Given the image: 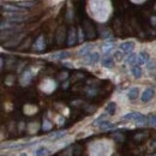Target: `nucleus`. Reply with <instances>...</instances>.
Instances as JSON below:
<instances>
[{
  "mask_svg": "<svg viewBox=\"0 0 156 156\" xmlns=\"http://www.w3.org/2000/svg\"><path fill=\"white\" fill-rule=\"evenodd\" d=\"M135 48V42L133 41H125L123 43H120L119 49L124 53H129V52H132Z\"/></svg>",
  "mask_w": 156,
  "mask_h": 156,
  "instance_id": "obj_1",
  "label": "nucleus"
},
{
  "mask_svg": "<svg viewBox=\"0 0 156 156\" xmlns=\"http://www.w3.org/2000/svg\"><path fill=\"white\" fill-rule=\"evenodd\" d=\"M3 10H5L6 12H24V7L16 6V5L11 4H3Z\"/></svg>",
  "mask_w": 156,
  "mask_h": 156,
  "instance_id": "obj_2",
  "label": "nucleus"
},
{
  "mask_svg": "<svg viewBox=\"0 0 156 156\" xmlns=\"http://www.w3.org/2000/svg\"><path fill=\"white\" fill-rule=\"evenodd\" d=\"M154 95H155L154 89L148 88V89L144 90V91H143V94L141 95V100H142L143 102H148V101H150V100L153 99Z\"/></svg>",
  "mask_w": 156,
  "mask_h": 156,
  "instance_id": "obj_3",
  "label": "nucleus"
},
{
  "mask_svg": "<svg viewBox=\"0 0 156 156\" xmlns=\"http://www.w3.org/2000/svg\"><path fill=\"white\" fill-rule=\"evenodd\" d=\"M100 60V54L97 53V52H91L90 54H88L85 56V61L88 62V64H95Z\"/></svg>",
  "mask_w": 156,
  "mask_h": 156,
  "instance_id": "obj_4",
  "label": "nucleus"
},
{
  "mask_svg": "<svg viewBox=\"0 0 156 156\" xmlns=\"http://www.w3.org/2000/svg\"><path fill=\"white\" fill-rule=\"evenodd\" d=\"M101 65L103 67H107V68H112L114 66V60H113V58L112 56H105V58H102V60H101Z\"/></svg>",
  "mask_w": 156,
  "mask_h": 156,
  "instance_id": "obj_5",
  "label": "nucleus"
},
{
  "mask_svg": "<svg viewBox=\"0 0 156 156\" xmlns=\"http://www.w3.org/2000/svg\"><path fill=\"white\" fill-rule=\"evenodd\" d=\"M143 114L141 113H138V112H131V113H127V114H125L123 119L124 120H133V121H137L138 119H139L142 117Z\"/></svg>",
  "mask_w": 156,
  "mask_h": 156,
  "instance_id": "obj_6",
  "label": "nucleus"
},
{
  "mask_svg": "<svg viewBox=\"0 0 156 156\" xmlns=\"http://www.w3.org/2000/svg\"><path fill=\"white\" fill-rule=\"evenodd\" d=\"M149 54L147 53V52H141L139 55H138L137 58V62L139 65H144V64H147V62L149 61Z\"/></svg>",
  "mask_w": 156,
  "mask_h": 156,
  "instance_id": "obj_7",
  "label": "nucleus"
},
{
  "mask_svg": "<svg viewBox=\"0 0 156 156\" xmlns=\"http://www.w3.org/2000/svg\"><path fill=\"white\" fill-rule=\"evenodd\" d=\"M138 95H139V89L137 88V86H132V88L127 91V97L130 100H136Z\"/></svg>",
  "mask_w": 156,
  "mask_h": 156,
  "instance_id": "obj_8",
  "label": "nucleus"
},
{
  "mask_svg": "<svg viewBox=\"0 0 156 156\" xmlns=\"http://www.w3.org/2000/svg\"><path fill=\"white\" fill-rule=\"evenodd\" d=\"M77 39H76V31H74V29H70V31H68V39H67V44L68 46H73L76 43Z\"/></svg>",
  "mask_w": 156,
  "mask_h": 156,
  "instance_id": "obj_9",
  "label": "nucleus"
},
{
  "mask_svg": "<svg viewBox=\"0 0 156 156\" xmlns=\"http://www.w3.org/2000/svg\"><path fill=\"white\" fill-rule=\"evenodd\" d=\"M91 46L90 44H86V46H83L82 48H79V50H78V55L79 56H86L88 54H90L91 53Z\"/></svg>",
  "mask_w": 156,
  "mask_h": 156,
  "instance_id": "obj_10",
  "label": "nucleus"
},
{
  "mask_svg": "<svg viewBox=\"0 0 156 156\" xmlns=\"http://www.w3.org/2000/svg\"><path fill=\"white\" fill-rule=\"evenodd\" d=\"M44 48H46V43H44L43 36H39V39L35 42V49L36 50H43Z\"/></svg>",
  "mask_w": 156,
  "mask_h": 156,
  "instance_id": "obj_11",
  "label": "nucleus"
},
{
  "mask_svg": "<svg viewBox=\"0 0 156 156\" xmlns=\"http://www.w3.org/2000/svg\"><path fill=\"white\" fill-rule=\"evenodd\" d=\"M49 154V150L46 148V147H40L39 149L35 150L34 153V156H47Z\"/></svg>",
  "mask_w": 156,
  "mask_h": 156,
  "instance_id": "obj_12",
  "label": "nucleus"
},
{
  "mask_svg": "<svg viewBox=\"0 0 156 156\" xmlns=\"http://www.w3.org/2000/svg\"><path fill=\"white\" fill-rule=\"evenodd\" d=\"M131 72H132V74H133L135 78H141L142 77V68H141V66L133 65V67L131 68Z\"/></svg>",
  "mask_w": 156,
  "mask_h": 156,
  "instance_id": "obj_13",
  "label": "nucleus"
},
{
  "mask_svg": "<svg viewBox=\"0 0 156 156\" xmlns=\"http://www.w3.org/2000/svg\"><path fill=\"white\" fill-rule=\"evenodd\" d=\"M115 127V125L112 124V123H109V121H103V123L100 125V130L101 131H109V130H112Z\"/></svg>",
  "mask_w": 156,
  "mask_h": 156,
  "instance_id": "obj_14",
  "label": "nucleus"
},
{
  "mask_svg": "<svg viewBox=\"0 0 156 156\" xmlns=\"http://www.w3.org/2000/svg\"><path fill=\"white\" fill-rule=\"evenodd\" d=\"M66 135L65 131H58V132H54V133H52L48 136V139H52V141H55V139H59V138L64 137Z\"/></svg>",
  "mask_w": 156,
  "mask_h": 156,
  "instance_id": "obj_15",
  "label": "nucleus"
},
{
  "mask_svg": "<svg viewBox=\"0 0 156 156\" xmlns=\"http://www.w3.org/2000/svg\"><path fill=\"white\" fill-rule=\"evenodd\" d=\"M115 111H117V105H115L114 102H109L106 107V113L109 115H113L115 113Z\"/></svg>",
  "mask_w": 156,
  "mask_h": 156,
  "instance_id": "obj_16",
  "label": "nucleus"
},
{
  "mask_svg": "<svg viewBox=\"0 0 156 156\" xmlns=\"http://www.w3.org/2000/svg\"><path fill=\"white\" fill-rule=\"evenodd\" d=\"M137 55L135 53H131L127 55V58H126V62H127L129 65H135L136 62H137Z\"/></svg>",
  "mask_w": 156,
  "mask_h": 156,
  "instance_id": "obj_17",
  "label": "nucleus"
},
{
  "mask_svg": "<svg viewBox=\"0 0 156 156\" xmlns=\"http://www.w3.org/2000/svg\"><path fill=\"white\" fill-rule=\"evenodd\" d=\"M67 56H68L67 52H59V53H55V54L52 55V58H53V59H61V60L66 59Z\"/></svg>",
  "mask_w": 156,
  "mask_h": 156,
  "instance_id": "obj_18",
  "label": "nucleus"
},
{
  "mask_svg": "<svg viewBox=\"0 0 156 156\" xmlns=\"http://www.w3.org/2000/svg\"><path fill=\"white\" fill-rule=\"evenodd\" d=\"M113 48H114V44L113 43H106V44L102 46V52L105 54H108L109 52H112Z\"/></svg>",
  "mask_w": 156,
  "mask_h": 156,
  "instance_id": "obj_19",
  "label": "nucleus"
},
{
  "mask_svg": "<svg viewBox=\"0 0 156 156\" xmlns=\"http://www.w3.org/2000/svg\"><path fill=\"white\" fill-rule=\"evenodd\" d=\"M17 5H18V6H21V7L29 9V7H33L34 5H35V3H34V1H19Z\"/></svg>",
  "mask_w": 156,
  "mask_h": 156,
  "instance_id": "obj_20",
  "label": "nucleus"
},
{
  "mask_svg": "<svg viewBox=\"0 0 156 156\" xmlns=\"http://www.w3.org/2000/svg\"><path fill=\"white\" fill-rule=\"evenodd\" d=\"M103 121H106V114H103V115H100L99 118H97L95 121H94V126H100Z\"/></svg>",
  "mask_w": 156,
  "mask_h": 156,
  "instance_id": "obj_21",
  "label": "nucleus"
},
{
  "mask_svg": "<svg viewBox=\"0 0 156 156\" xmlns=\"http://www.w3.org/2000/svg\"><path fill=\"white\" fill-rule=\"evenodd\" d=\"M25 18H23V17H17V16H11L9 18V22L10 23H19V22H23Z\"/></svg>",
  "mask_w": 156,
  "mask_h": 156,
  "instance_id": "obj_22",
  "label": "nucleus"
},
{
  "mask_svg": "<svg viewBox=\"0 0 156 156\" xmlns=\"http://www.w3.org/2000/svg\"><path fill=\"white\" fill-rule=\"evenodd\" d=\"M30 79H31V73L29 71H25L24 74H23V78H22L23 83H24V80H25V84H28L29 82H30Z\"/></svg>",
  "mask_w": 156,
  "mask_h": 156,
  "instance_id": "obj_23",
  "label": "nucleus"
},
{
  "mask_svg": "<svg viewBox=\"0 0 156 156\" xmlns=\"http://www.w3.org/2000/svg\"><path fill=\"white\" fill-rule=\"evenodd\" d=\"M62 30H64V29H62V28H60V29H59V31H58L56 42L59 43V44H61V43H62V41H64V40H62Z\"/></svg>",
  "mask_w": 156,
  "mask_h": 156,
  "instance_id": "obj_24",
  "label": "nucleus"
},
{
  "mask_svg": "<svg viewBox=\"0 0 156 156\" xmlns=\"http://www.w3.org/2000/svg\"><path fill=\"white\" fill-rule=\"evenodd\" d=\"M148 121H149V125H150V126L155 127V126H156V115H150L149 119H148Z\"/></svg>",
  "mask_w": 156,
  "mask_h": 156,
  "instance_id": "obj_25",
  "label": "nucleus"
},
{
  "mask_svg": "<svg viewBox=\"0 0 156 156\" xmlns=\"http://www.w3.org/2000/svg\"><path fill=\"white\" fill-rule=\"evenodd\" d=\"M123 53H121V50H118V52H115L114 53V58H115V60H118V61H121V59H123Z\"/></svg>",
  "mask_w": 156,
  "mask_h": 156,
  "instance_id": "obj_26",
  "label": "nucleus"
},
{
  "mask_svg": "<svg viewBox=\"0 0 156 156\" xmlns=\"http://www.w3.org/2000/svg\"><path fill=\"white\" fill-rule=\"evenodd\" d=\"M52 129V124L49 123L48 120H44L43 121V130L44 131H48V130H50Z\"/></svg>",
  "mask_w": 156,
  "mask_h": 156,
  "instance_id": "obj_27",
  "label": "nucleus"
},
{
  "mask_svg": "<svg viewBox=\"0 0 156 156\" xmlns=\"http://www.w3.org/2000/svg\"><path fill=\"white\" fill-rule=\"evenodd\" d=\"M79 42H83V39H84V36H83V30L82 29H79Z\"/></svg>",
  "mask_w": 156,
  "mask_h": 156,
  "instance_id": "obj_28",
  "label": "nucleus"
},
{
  "mask_svg": "<svg viewBox=\"0 0 156 156\" xmlns=\"http://www.w3.org/2000/svg\"><path fill=\"white\" fill-rule=\"evenodd\" d=\"M148 68H149V70H154V68H155V64H154V61H151V64H150V62H149V64H148Z\"/></svg>",
  "mask_w": 156,
  "mask_h": 156,
  "instance_id": "obj_29",
  "label": "nucleus"
},
{
  "mask_svg": "<svg viewBox=\"0 0 156 156\" xmlns=\"http://www.w3.org/2000/svg\"><path fill=\"white\" fill-rule=\"evenodd\" d=\"M65 121V120H64ZM64 121H62V118H59V125H62V123H64Z\"/></svg>",
  "mask_w": 156,
  "mask_h": 156,
  "instance_id": "obj_30",
  "label": "nucleus"
},
{
  "mask_svg": "<svg viewBox=\"0 0 156 156\" xmlns=\"http://www.w3.org/2000/svg\"><path fill=\"white\" fill-rule=\"evenodd\" d=\"M18 156H28V155H27V154H25V153H22V154H19V155H18Z\"/></svg>",
  "mask_w": 156,
  "mask_h": 156,
  "instance_id": "obj_31",
  "label": "nucleus"
},
{
  "mask_svg": "<svg viewBox=\"0 0 156 156\" xmlns=\"http://www.w3.org/2000/svg\"><path fill=\"white\" fill-rule=\"evenodd\" d=\"M150 156H156V154H154V155H150Z\"/></svg>",
  "mask_w": 156,
  "mask_h": 156,
  "instance_id": "obj_32",
  "label": "nucleus"
}]
</instances>
